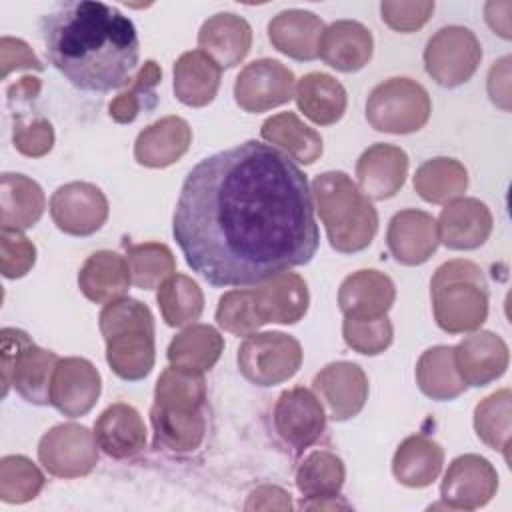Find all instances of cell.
Here are the masks:
<instances>
[{
  "label": "cell",
  "mask_w": 512,
  "mask_h": 512,
  "mask_svg": "<svg viewBox=\"0 0 512 512\" xmlns=\"http://www.w3.org/2000/svg\"><path fill=\"white\" fill-rule=\"evenodd\" d=\"M186 264L212 286H248L318 250L306 174L272 144L248 140L200 160L172 220Z\"/></svg>",
  "instance_id": "6da1fadb"
},
{
  "label": "cell",
  "mask_w": 512,
  "mask_h": 512,
  "mask_svg": "<svg viewBox=\"0 0 512 512\" xmlns=\"http://www.w3.org/2000/svg\"><path fill=\"white\" fill-rule=\"evenodd\" d=\"M246 510H290V494L280 486H260L250 492Z\"/></svg>",
  "instance_id": "816d5d0a"
},
{
  "label": "cell",
  "mask_w": 512,
  "mask_h": 512,
  "mask_svg": "<svg viewBox=\"0 0 512 512\" xmlns=\"http://www.w3.org/2000/svg\"><path fill=\"white\" fill-rule=\"evenodd\" d=\"M18 68L42 70V62L36 58V54L24 40L4 36L0 40V76L6 78L12 70Z\"/></svg>",
  "instance_id": "681fc988"
},
{
  "label": "cell",
  "mask_w": 512,
  "mask_h": 512,
  "mask_svg": "<svg viewBox=\"0 0 512 512\" xmlns=\"http://www.w3.org/2000/svg\"><path fill=\"white\" fill-rule=\"evenodd\" d=\"M260 324H296L308 310V286L294 272H280L250 288Z\"/></svg>",
  "instance_id": "e0dca14e"
},
{
  "label": "cell",
  "mask_w": 512,
  "mask_h": 512,
  "mask_svg": "<svg viewBox=\"0 0 512 512\" xmlns=\"http://www.w3.org/2000/svg\"><path fill=\"white\" fill-rule=\"evenodd\" d=\"M272 418L282 442L296 452L312 446L326 428V414L318 396L304 386L284 390L278 396Z\"/></svg>",
  "instance_id": "5bb4252c"
},
{
  "label": "cell",
  "mask_w": 512,
  "mask_h": 512,
  "mask_svg": "<svg viewBox=\"0 0 512 512\" xmlns=\"http://www.w3.org/2000/svg\"><path fill=\"white\" fill-rule=\"evenodd\" d=\"M292 96V70L272 58L246 64L234 82V100L246 112H266L286 104Z\"/></svg>",
  "instance_id": "4fadbf2b"
},
{
  "label": "cell",
  "mask_w": 512,
  "mask_h": 512,
  "mask_svg": "<svg viewBox=\"0 0 512 512\" xmlns=\"http://www.w3.org/2000/svg\"><path fill=\"white\" fill-rule=\"evenodd\" d=\"M296 104L308 120L318 126L336 124L346 112V90L330 74L310 72L296 86Z\"/></svg>",
  "instance_id": "1f68e13d"
},
{
  "label": "cell",
  "mask_w": 512,
  "mask_h": 512,
  "mask_svg": "<svg viewBox=\"0 0 512 512\" xmlns=\"http://www.w3.org/2000/svg\"><path fill=\"white\" fill-rule=\"evenodd\" d=\"M50 216L62 232L70 236H90L104 226L108 200L102 190L90 182H68L52 194Z\"/></svg>",
  "instance_id": "9a60e30c"
},
{
  "label": "cell",
  "mask_w": 512,
  "mask_h": 512,
  "mask_svg": "<svg viewBox=\"0 0 512 512\" xmlns=\"http://www.w3.org/2000/svg\"><path fill=\"white\" fill-rule=\"evenodd\" d=\"M438 238L452 250H474L492 232V214L478 198H456L448 202L436 222Z\"/></svg>",
  "instance_id": "7402d4cb"
},
{
  "label": "cell",
  "mask_w": 512,
  "mask_h": 512,
  "mask_svg": "<svg viewBox=\"0 0 512 512\" xmlns=\"http://www.w3.org/2000/svg\"><path fill=\"white\" fill-rule=\"evenodd\" d=\"M322 34V20L308 10H284L268 24V38L272 46L294 60L318 58Z\"/></svg>",
  "instance_id": "83f0119b"
},
{
  "label": "cell",
  "mask_w": 512,
  "mask_h": 512,
  "mask_svg": "<svg viewBox=\"0 0 512 512\" xmlns=\"http://www.w3.org/2000/svg\"><path fill=\"white\" fill-rule=\"evenodd\" d=\"M444 450L424 434L408 436L396 450L392 472L396 480L410 488L430 486L442 472Z\"/></svg>",
  "instance_id": "d6a6232c"
},
{
  "label": "cell",
  "mask_w": 512,
  "mask_h": 512,
  "mask_svg": "<svg viewBox=\"0 0 512 512\" xmlns=\"http://www.w3.org/2000/svg\"><path fill=\"white\" fill-rule=\"evenodd\" d=\"M468 186L466 168L454 158H430L414 176V188L422 200L432 204H448L460 198Z\"/></svg>",
  "instance_id": "8d00e7d4"
},
{
  "label": "cell",
  "mask_w": 512,
  "mask_h": 512,
  "mask_svg": "<svg viewBox=\"0 0 512 512\" xmlns=\"http://www.w3.org/2000/svg\"><path fill=\"white\" fill-rule=\"evenodd\" d=\"M482 60L476 34L464 26L440 28L424 48V66L432 80L444 88L468 82Z\"/></svg>",
  "instance_id": "30bf717a"
},
{
  "label": "cell",
  "mask_w": 512,
  "mask_h": 512,
  "mask_svg": "<svg viewBox=\"0 0 512 512\" xmlns=\"http://www.w3.org/2000/svg\"><path fill=\"white\" fill-rule=\"evenodd\" d=\"M224 350V338L208 324H192L176 334L168 346L170 366L204 374L210 370Z\"/></svg>",
  "instance_id": "836d02e7"
},
{
  "label": "cell",
  "mask_w": 512,
  "mask_h": 512,
  "mask_svg": "<svg viewBox=\"0 0 512 512\" xmlns=\"http://www.w3.org/2000/svg\"><path fill=\"white\" fill-rule=\"evenodd\" d=\"M342 336L348 348H352L358 354L366 356H376L384 352L394 338V328L388 316L380 318H368V320H358V318H344L342 322Z\"/></svg>",
  "instance_id": "ee69618b"
},
{
  "label": "cell",
  "mask_w": 512,
  "mask_h": 512,
  "mask_svg": "<svg viewBox=\"0 0 512 512\" xmlns=\"http://www.w3.org/2000/svg\"><path fill=\"white\" fill-rule=\"evenodd\" d=\"M216 322L220 328L236 336L254 334L262 324L256 316L250 288H238V290L226 292L218 302Z\"/></svg>",
  "instance_id": "f6af8a7d"
},
{
  "label": "cell",
  "mask_w": 512,
  "mask_h": 512,
  "mask_svg": "<svg viewBox=\"0 0 512 512\" xmlns=\"http://www.w3.org/2000/svg\"><path fill=\"white\" fill-rule=\"evenodd\" d=\"M198 46L220 68H232L250 52L252 28L242 16L220 12L202 24L198 32Z\"/></svg>",
  "instance_id": "484cf974"
},
{
  "label": "cell",
  "mask_w": 512,
  "mask_h": 512,
  "mask_svg": "<svg viewBox=\"0 0 512 512\" xmlns=\"http://www.w3.org/2000/svg\"><path fill=\"white\" fill-rule=\"evenodd\" d=\"M416 382L432 400L446 402L458 398L466 390V384L460 378L454 362V346L428 348L418 358Z\"/></svg>",
  "instance_id": "d590c367"
},
{
  "label": "cell",
  "mask_w": 512,
  "mask_h": 512,
  "mask_svg": "<svg viewBox=\"0 0 512 512\" xmlns=\"http://www.w3.org/2000/svg\"><path fill=\"white\" fill-rule=\"evenodd\" d=\"M510 12H512V2H508V0H504V2H488L484 6V16H486L488 26L498 36H502L504 40L512 38V32H510Z\"/></svg>",
  "instance_id": "f5cc1de1"
},
{
  "label": "cell",
  "mask_w": 512,
  "mask_h": 512,
  "mask_svg": "<svg viewBox=\"0 0 512 512\" xmlns=\"http://www.w3.org/2000/svg\"><path fill=\"white\" fill-rule=\"evenodd\" d=\"M192 130L180 116H166L144 128L134 142V158L148 168H166L190 148Z\"/></svg>",
  "instance_id": "4316f807"
},
{
  "label": "cell",
  "mask_w": 512,
  "mask_h": 512,
  "mask_svg": "<svg viewBox=\"0 0 512 512\" xmlns=\"http://www.w3.org/2000/svg\"><path fill=\"white\" fill-rule=\"evenodd\" d=\"M408 174V156L394 144L378 142L362 152L356 162L360 192L370 200L392 198Z\"/></svg>",
  "instance_id": "44dd1931"
},
{
  "label": "cell",
  "mask_w": 512,
  "mask_h": 512,
  "mask_svg": "<svg viewBox=\"0 0 512 512\" xmlns=\"http://www.w3.org/2000/svg\"><path fill=\"white\" fill-rule=\"evenodd\" d=\"M0 368H2V394L6 396L10 386L32 404H50V382L58 356L50 350L36 346L24 330L2 328L0 332Z\"/></svg>",
  "instance_id": "52a82bcc"
},
{
  "label": "cell",
  "mask_w": 512,
  "mask_h": 512,
  "mask_svg": "<svg viewBox=\"0 0 512 512\" xmlns=\"http://www.w3.org/2000/svg\"><path fill=\"white\" fill-rule=\"evenodd\" d=\"M36 262V246L22 234L2 230L0 236V270L4 278H22Z\"/></svg>",
  "instance_id": "7dc6e473"
},
{
  "label": "cell",
  "mask_w": 512,
  "mask_h": 512,
  "mask_svg": "<svg viewBox=\"0 0 512 512\" xmlns=\"http://www.w3.org/2000/svg\"><path fill=\"white\" fill-rule=\"evenodd\" d=\"M98 448L116 460L134 458L146 446V426L136 408L118 402L108 406L94 424Z\"/></svg>",
  "instance_id": "cb8c5ba5"
},
{
  "label": "cell",
  "mask_w": 512,
  "mask_h": 512,
  "mask_svg": "<svg viewBox=\"0 0 512 512\" xmlns=\"http://www.w3.org/2000/svg\"><path fill=\"white\" fill-rule=\"evenodd\" d=\"M434 12L430 0H386L380 4L382 20L396 32H414L422 28Z\"/></svg>",
  "instance_id": "c3c4849f"
},
{
  "label": "cell",
  "mask_w": 512,
  "mask_h": 512,
  "mask_svg": "<svg viewBox=\"0 0 512 512\" xmlns=\"http://www.w3.org/2000/svg\"><path fill=\"white\" fill-rule=\"evenodd\" d=\"M40 88H42L40 78H36V76L20 78L16 84H12L8 88V102H10V106H20V104L32 102L40 94Z\"/></svg>",
  "instance_id": "db71d44e"
},
{
  "label": "cell",
  "mask_w": 512,
  "mask_h": 512,
  "mask_svg": "<svg viewBox=\"0 0 512 512\" xmlns=\"http://www.w3.org/2000/svg\"><path fill=\"white\" fill-rule=\"evenodd\" d=\"M302 508L304 510H338V508H350V504L340 500V496H330V498L302 500Z\"/></svg>",
  "instance_id": "11a10c76"
},
{
  "label": "cell",
  "mask_w": 512,
  "mask_h": 512,
  "mask_svg": "<svg viewBox=\"0 0 512 512\" xmlns=\"http://www.w3.org/2000/svg\"><path fill=\"white\" fill-rule=\"evenodd\" d=\"M44 488V474L26 456H4L0 460V498L8 504H22Z\"/></svg>",
  "instance_id": "7bdbcfd3"
},
{
  "label": "cell",
  "mask_w": 512,
  "mask_h": 512,
  "mask_svg": "<svg viewBox=\"0 0 512 512\" xmlns=\"http://www.w3.org/2000/svg\"><path fill=\"white\" fill-rule=\"evenodd\" d=\"M40 34L52 66L84 92H112L138 66L132 20L104 2H62L40 18Z\"/></svg>",
  "instance_id": "7a4b0ae2"
},
{
  "label": "cell",
  "mask_w": 512,
  "mask_h": 512,
  "mask_svg": "<svg viewBox=\"0 0 512 512\" xmlns=\"http://www.w3.org/2000/svg\"><path fill=\"white\" fill-rule=\"evenodd\" d=\"M508 346L494 332H474L454 346V362L466 386H486L508 368Z\"/></svg>",
  "instance_id": "ffe728a7"
},
{
  "label": "cell",
  "mask_w": 512,
  "mask_h": 512,
  "mask_svg": "<svg viewBox=\"0 0 512 512\" xmlns=\"http://www.w3.org/2000/svg\"><path fill=\"white\" fill-rule=\"evenodd\" d=\"M12 140L20 154L28 158H40L48 154L54 146V128L42 116L30 118L24 112H18V116L14 118Z\"/></svg>",
  "instance_id": "bcb514c9"
},
{
  "label": "cell",
  "mask_w": 512,
  "mask_h": 512,
  "mask_svg": "<svg viewBox=\"0 0 512 512\" xmlns=\"http://www.w3.org/2000/svg\"><path fill=\"white\" fill-rule=\"evenodd\" d=\"M498 490L496 468L478 454H464L452 460L448 466L440 494L444 504L432 508L448 510H476L492 500Z\"/></svg>",
  "instance_id": "7c38bea8"
},
{
  "label": "cell",
  "mask_w": 512,
  "mask_h": 512,
  "mask_svg": "<svg viewBox=\"0 0 512 512\" xmlns=\"http://www.w3.org/2000/svg\"><path fill=\"white\" fill-rule=\"evenodd\" d=\"M156 300L164 322L174 328L192 324L204 310V294L200 286L184 274H172L164 280L158 286Z\"/></svg>",
  "instance_id": "74e56055"
},
{
  "label": "cell",
  "mask_w": 512,
  "mask_h": 512,
  "mask_svg": "<svg viewBox=\"0 0 512 512\" xmlns=\"http://www.w3.org/2000/svg\"><path fill=\"white\" fill-rule=\"evenodd\" d=\"M126 260L130 266L132 284L150 290L158 288L176 272V262L172 250L160 242L132 244L126 248Z\"/></svg>",
  "instance_id": "b9f144b4"
},
{
  "label": "cell",
  "mask_w": 512,
  "mask_h": 512,
  "mask_svg": "<svg viewBox=\"0 0 512 512\" xmlns=\"http://www.w3.org/2000/svg\"><path fill=\"white\" fill-rule=\"evenodd\" d=\"M2 230L22 232L34 226L46 208V198L38 182L24 174H2L0 180Z\"/></svg>",
  "instance_id": "4dcf8cb0"
},
{
  "label": "cell",
  "mask_w": 512,
  "mask_h": 512,
  "mask_svg": "<svg viewBox=\"0 0 512 512\" xmlns=\"http://www.w3.org/2000/svg\"><path fill=\"white\" fill-rule=\"evenodd\" d=\"M510 416H512V396L508 388H502L488 398H484L474 410V428L478 438L504 454L506 460L510 448Z\"/></svg>",
  "instance_id": "ab89813d"
},
{
  "label": "cell",
  "mask_w": 512,
  "mask_h": 512,
  "mask_svg": "<svg viewBox=\"0 0 512 512\" xmlns=\"http://www.w3.org/2000/svg\"><path fill=\"white\" fill-rule=\"evenodd\" d=\"M344 464L328 450L310 452L296 470V486L304 500L338 496L344 484Z\"/></svg>",
  "instance_id": "f35d334b"
},
{
  "label": "cell",
  "mask_w": 512,
  "mask_h": 512,
  "mask_svg": "<svg viewBox=\"0 0 512 512\" xmlns=\"http://www.w3.org/2000/svg\"><path fill=\"white\" fill-rule=\"evenodd\" d=\"M316 210L336 252H360L376 236L378 212L344 172H322L312 182Z\"/></svg>",
  "instance_id": "277c9868"
},
{
  "label": "cell",
  "mask_w": 512,
  "mask_h": 512,
  "mask_svg": "<svg viewBox=\"0 0 512 512\" xmlns=\"http://www.w3.org/2000/svg\"><path fill=\"white\" fill-rule=\"evenodd\" d=\"M204 376L176 366L166 368L154 388L150 420L154 446L170 454H190L206 436Z\"/></svg>",
  "instance_id": "3957f363"
},
{
  "label": "cell",
  "mask_w": 512,
  "mask_h": 512,
  "mask_svg": "<svg viewBox=\"0 0 512 512\" xmlns=\"http://www.w3.org/2000/svg\"><path fill=\"white\" fill-rule=\"evenodd\" d=\"M98 324L112 372L130 382L146 378L154 368V318L148 306L134 298L112 300Z\"/></svg>",
  "instance_id": "5b68a950"
},
{
  "label": "cell",
  "mask_w": 512,
  "mask_h": 512,
  "mask_svg": "<svg viewBox=\"0 0 512 512\" xmlns=\"http://www.w3.org/2000/svg\"><path fill=\"white\" fill-rule=\"evenodd\" d=\"M260 134L266 142L282 148L284 154L300 164H314L322 154V136L304 124L294 112L270 116L262 124Z\"/></svg>",
  "instance_id": "e575fe53"
},
{
  "label": "cell",
  "mask_w": 512,
  "mask_h": 512,
  "mask_svg": "<svg viewBox=\"0 0 512 512\" xmlns=\"http://www.w3.org/2000/svg\"><path fill=\"white\" fill-rule=\"evenodd\" d=\"M436 324L448 334L478 330L488 316V284L478 264L448 260L430 280Z\"/></svg>",
  "instance_id": "8992f818"
},
{
  "label": "cell",
  "mask_w": 512,
  "mask_h": 512,
  "mask_svg": "<svg viewBox=\"0 0 512 512\" xmlns=\"http://www.w3.org/2000/svg\"><path fill=\"white\" fill-rule=\"evenodd\" d=\"M300 364L302 346L284 332H254L238 348V368L256 386L282 384L298 372Z\"/></svg>",
  "instance_id": "9c48e42d"
},
{
  "label": "cell",
  "mask_w": 512,
  "mask_h": 512,
  "mask_svg": "<svg viewBox=\"0 0 512 512\" xmlns=\"http://www.w3.org/2000/svg\"><path fill=\"white\" fill-rule=\"evenodd\" d=\"M374 52L370 30L356 20H336L324 28L318 56L338 72H358Z\"/></svg>",
  "instance_id": "d4e9b609"
},
{
  "label": "cell",
  "mask_w": 512,
  "mask_h": 512,
  "mask_svg": "<svg viewBox=\"0 0 512 512\" xmlns=\"http://www.w3.org/2000/svg\"><path fill=\"white\" fill-rule=\"evenodd\" d=\"M396 298L394 282L378 270H358L344 278L338 290V304L344 318L386 316Z\"/></svg>",
  "instance_id": "603a6c76"
},
{
  "label": "cell",
  "mask_w": 512,
  "mask_h": 512,
  "mask_svg": "<svg viewBox=\"0 0 512 512\" xmlns=\"http://www.w3.org/2000/svg\"><path fill=\"white\" fill-rule=\"evenodd\" d=\"M162 80V70L154 60H146L138 74L132 78L128 90L118 94L110 102V116L118 124H130L138 118L142 110H152L158 102L156 86Z\"/></svg>",
  "instance_id": "60d3db41"
},
{
  "label": "cell",
  "mask_w": 512,
  "mask_h": 512,
  "mask_svg": "<svg viewBox=\"0 0 512 512\" xmlns=\"http://www.w3.org/2000/svg\"><path fill=\"white\" fill-rule=\"evenodd\" d=\"M102 390L100 372L86 358H60L52 382H50V404L68 418L88 414Z\"/></svg>",
  "instance_id": "2e32d148"
},
{
  "label": "cell",
  "mask_w": 512,
  "mask_h": 512,
  "mask_svg": "<svg viewBox=\"0 0 512 512\" xmlns=\"http://www.w3.org/2000/svg\"><path fill=\"white\" fill-rule=\"evenodd\" d=\"M386 244L396 262L406 266L424 264L440 244L436 220L424 210H400L388 224Z\"/></svg>",
  "instance_id": "d6986e66"
},
{
  "label": "cell",
  "mask_w": 512,
  "mask_h": 512,
  "mask_svg": "<svg viewBox=\"0 0 512 512\" xmlns=\"http://www.w3.org/2000/svg\"><path fill=\"white\" fill-rule=\"evenodd\" d=\"M510 56H502L488 72V96L504 112L510 110Z\"/></svg>",
  "instance_id": "f907efd6"
},
{
  "label": "cell",
  "mask_w": 512,
  "mask_h": 512,
  "mask_svg": "<svg viewBox=\"0 0 512 512\" xmlns=\"http://www.w3.org/2000/svg\"><path fill=\"white\" fill-rule=\"evenodd\" d=\"M430 96L422 84L410 78H388L368 96L366 120L378 132L410 134L428 122Z\"/></svg>",
  "instance_id": "ba28073f"
},
{
  "label": "cell",
  "mask_w": 512,
  "mask_h": 512,
  "mask_svg": "<svg viewBox=\"0 0 512 512\" xmlns=\"http://www.w3.org/2000/svg\"><path fill=\"white\" fill-rule=\"evenodd\" d=\"M94 434L80 424H58L38 442L42 466L58 478H78L92 472L98 462Z\"/></svg>",
  "instance_id": "8fae6325"
},
{
  "label": "cell",
  "mask_w": 512,
  "mask_h": 512,
  "mask_svg": "<svg viewBox=\"0 0 512 512\" xmlns=\"http://www.w3.org/2000/svg\"><path fill=\"white\" fill-rule=\"evenodd\" d=\"M130 284L132 276L126 256L112 250L94 252L78 272V286L82 294L96 304H108L124 298Z\"/></svg>",
  "instance_id": "f1b7e54d"
},
{
  "label": "cell",
  "mask_w": 512,
  "mask_h": 512,
  "mask_svg": "<svg viewBox=\"0 0 512 512\" xmlns=\"http://www.w3.org/2000/svg\"><path fill=\"white\" fill-rule=\"evenodd\" d=\"M312 384L336 422L358 416L368 400V378L354 362L340 360L324 366Z\"/></svg>",
  "instance_id": "ac0fdd59"
},
{
  "label": "cell",
  "mask_w": 512,
  "mask_h": 512,
  "mask_svg": "<svg viewBox=\"0 0 512 512\" xmlns=\"http://www.w3.org/2000/svg\"><path fill=\"white\" fill-rule=\"evenodd\" d=\"M222 68L202 50L184 52L174 64V94L192 108H202L216 98Z\"/></svg>",
  "instance_id": "f546056e"
}]
</instances>
